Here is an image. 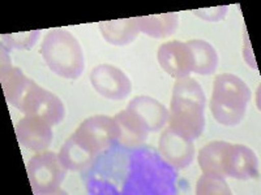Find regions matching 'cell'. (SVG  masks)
Here are the masks:
<instances>
[{
  "label": "cell",
  "mask_w": 261,
  "mask_h": 195,
  "mask_svg": "<svg viewBox=\"0 0 261 195\" xmlns=\"http://www.w3.org/2000/svg\"><path fill=\"white\" fill-rule=\"evenodd\" d=\"M205 94L200 83L191 77L179 78L170 102L169 127L186 138L195 141L205 127Z\"/></svg>",
  "instance_id": "cell-1"
},
{
  "label": "cell",
  "mask_w": 261,
  "mask_h": 195,
  "mask_svg": "<svg viewBox=\"0 0 261 195\" xmlns=\"http://www.w3.org/2000/svg\"><path fill=\"white\" fill-rule=\"evenodd\" d=\"M251 90L242 78L231 73L218 74L213 82L211 112L217 122L235 126L246 116Z\"/></svg>",
  "instance_id": "cell-2"
},
{
  "label": "cell",
  "mask_w": 261,
  "mask_h": 195,
  "mask_svg": "<svg viewBox=\"0 0 261 195\" xmlns=\"http://www.w3.org/2000/svg\"><path fill=\"white\" fill-rule=\"evenodd\" d=\"M42 57L55 74L68 80H76L85 68L80 42L64 29H53L41 45Z\"/></svg>",
  "instance_id": "cell-3"
},
{
  "label": "cell",
  "mask_w": 261,
  "mask_h": 195,
  "mask_svg": "<svg viewBox=\"0 0 261 195\" xmlns=\"http://www.w3.org/2000/svg\"><path fill=\"white\" fill-rule=\"evenodd\" d=\"M65 172L59 155L51 151L38 152L28 162V176L34 194L50 195L62 191L60 185L65 178Z\"/></svg>",
  "instance_id": "cell-4"
},
{
  "label": "cell",
  "mask_w": 261,
  "mask_h": 195,
  "mask_svg": "<svg viewBox=\"0 0 261 195\" xmlns=\"http://www.w3.org/2000/svg\"><path fill=\"white\" fill-rule=\"evenodd\" d=\"M72 136L97 157L118 141L119 129L114 117L97 115L81 122Z\"/></svg>",
  "instance_id": "cell-5"
},
{
  "label": "cell",
  "mask_w": 261,
  "mask_h": 195,
  "mask_svg": "<svg viewBox=\"0 0 261 195\" xmlns=\"http://www.w3.org/2000/svg\"><path fill=\"white\" fill-rule=\"evenodd\" d=\"M18 111L25 116L41 118L51 126L60 124L65 117V107L60 98L37 85L34 81L21 102Z\"/></svg>",
  "instance_id": "cell-6"
},
{
  "label": "cell",
  "mask_w": 261,
  "mask_h": 195,
  "mask_svg": "<svg viewBox=\"0 0 261 195\" xmlns=\"http://www.w3.org/2000/svg\"><path fill=\"white\" fill-rule=\"evenodd\" d=\"M90 82L98 94L110 101H122L132 91L127 74L110 64L95 67L90 73Z\"/></svg>",
  "instance_id": "cell-7"
},
{
  "label": "cell",
  "mask_w": 261,
  "mask_h": 195,
  "mask_svg": "<svg viewBox=\"0 0 261 195\" xmlns=\"http://www.w3.org/2000/svg\"><path fill=\"white\" fill-rule=\"evenodd\" d=\"M158 62L166 73L174 78L190 77L193 69L191 48L186 42L170 41L158 48Z\"/></svg>",
  "instance_id": "cell-8"
},
{
  "label": "cell",
  "mask_w": 261,
  "mask_h": 195,
  "mask_svg": "<svg viewBox=\"0 0 261 195\" xmlns=\"http://www.w3.org/2000/svg\"><path fill=\"white\" fill-rule=\"evenodd\" d=\"M223 176L237 180L258 177V159L252 150L243 145L228 143L223 160Z\"/></svg>",
  "instance_id": "cell-9"
},
{
  "label": "cell",
  "mask_w": 261,
  "mask_h": 195,
  "mask_svg": "<svg viewBox=\"0 0 261 195\" xmlns=\"http://www.w3.org/2000/svg\"><path fill=\"white\" fill-rule=\"evenodd\" d=\"M158 151L161 156L176 169L187 168L195 157V145L193 141L179 136L170 127L163 130L158 141Z\"/></svg>",
  "instance_id": "cell-10"
},
{
  "label": "cell",
  "mask_w": 261,
  "mask_h": 195,
  "mask_svg": "<svg viewBox=\"0 0 261 195\" xmlns=\"http://www.w3.org/2000/svg\"><path fill=\"white\" fill-rule=\"evenodd\" d=\"M16 136H17L18 143L22 147L34 151L37 154L47 151L54 137L51 125L33 116H25L17 122Z\"/></svg>",
  "instance_id": "cell-11"
},
{
  "label": "cell",
  "mask_w": 261,
  "mask_h": 195,
  "mask_svg": "<svg viewBox=\"0 0 261 195\" xmlns=\"http://www.w3.org/2000/svg\"><path fill=\"white\" fill-rule=\"evenodd\" d=\"M119 129L118 142L128 148H136L148 139L149 129L145 122L132 111H120L114 116Z\"/></svg>",
  "instance_id": "cell-12"
},
{
  "label": "cell",
  "mask_w": 261,
  "mask_h": 195,
  "mask_svg": "<svg viewBox=\"0 0 261 195\" xmlns=\"http://www.w3.org/2000/svg\"><path fill=\"white\" fill-rule=\"evenodd\" d=\"M127 108L145 122L149 132H160L169 120L166 107L150 96H136L128 103Z\"/></svg>",
  "instance_id": "cell-13"
},
{
  "label": "cell",
  "mask_w": 261,
  "mask_h": 195,
  "mask_svg": "<svg viewBox=\"0 0 261 195\" xmlns=\"http://www.w3.org/2000/svg\"><path fill=\"white\" fill-rule=\"evenodd\" d=\"M32 83L33 80L27 77L20 68L13 67L9 61L2 64V86H3L4 96L12 107L18 110Z\"/></svg>",
  "instance_id": "cell-14"
},
{
  "label": "cell",
  "mask_w": 261,
  "mask_h": 195,
  "mask_svg": "<svg viewBox=\"0 0 261 195\" xmlns=\"http://www.w3.org/2000/svg\"><path fill=\"white\" fill-rule=\"evenodd\" d=\"M59 159L67 171L84 172L93 166L97 157L71 136L60 148Z\"/></svg>",
  "instance_id": "cell-15"
},
{
  "label": "cell",
  "mask_w": 261,
  "mask_h": 195,
  "mask_svg": "<svg viewBox=\"0 0 261 195\" xmlns=\"http://www.w3.org/2000/svg\"><path fill=\"white\" fill-rule=\"evenodd\" d=\"M98 26L103 38L114 46H125L134 42L140 31L135 17L103 21L99 22Z\"/></svg>",
  "instance_id": "cell-16"
},
{
  "label": "cell",
  "mask_w": 261,
  "mask_h": 195,
  "mask_svg": "<svg viewBox=\"0 0 261 195\" xmlns=\"http://www.w3.org/2000/svg\"><path fill=\"white\" fill-rule=\"evenodd\" d=\"M136 18L139 30L151 38H165L176 31L179 24L178 13L143 16Z\"/></svg>",
  "instance_id": "cell-17"
},
{
  "label": "cell",
  "mask_w": 261,
  "mask_h": 195,
  "mask_svg": "<svg viewBox=\"0 0 261 195\" xmlns=\"http://www.w3.org/2000/svg\"><path fill=\"white\" fill-rule=\"evenodd\" d=\"M186 43L192 52V72L201 74V76L213 74L218 68V55L213 46L201 39H192V41H187Z\"/></svg>",
  "instance_id": "cell-18"
},
{
  "label": "cell",
  "mask_w": 261,
  "mask_h": 195,
  "mask_svg": "<svg viewBox=\"0 0 261 195\" xmlns=\"http://www.w3.org/2000/svg\"><path fill=\"white\" fill-rule=\"evenodd\" d=\"M227 146L228 142H225V141H214L200 150L197 160H199V166L202 173L225 177L223 176V160H225Z\"/></svg>",
  "instance_id": "cell-19"
},
{
  "label": "cell",
  "mask_w": 261,
  "mask_h": 195,
  "mask_svg": "<svg viewBox=\"0 0 261 195\" xmlns=\"http://www.w3.org/2000/svg\"><path fill=\"white\" fill-rule=\"evenodd\" d=\"M196 194L199 195H230L232 194L231 189L226 182V178L222 176L209 175V173H202L199 178L197 186H196Z\"/></svg>",
  "instance_id": "cell-20"
},
{
  "label": "cell",
  "mask_w": 261,
  "mask_h": 195,
  "mask_svg": "<svg viewBox=\"0 0 261 195\" xmlns=\"http://www.w3.org/2000/svg\"><path fill=\"white\" fill-rule=\"evenodd\" d=\"M39 30L28 32H17V34H7L2 37V42H6V48H17V50H30L38 41Z\"/></svg>",
  "instance_id": "cell-21"
},
{
  "label": "cell",
  "mask_w": 261,
  "mask_h": 195,
  "mask_svg": "<svg viewBox=\"0 0 261 195\" xmlns=\"http://www.w3.org/2000/svg\"><path fill=\"white\" fill-rule=\"evenodd\" d=\"M227 9L228 7H216V8L197 9V11H195L193 13L206 21H220L226 16Z\"/></svg>",
  "instance_id": "cell-22"
}]
</instances>
